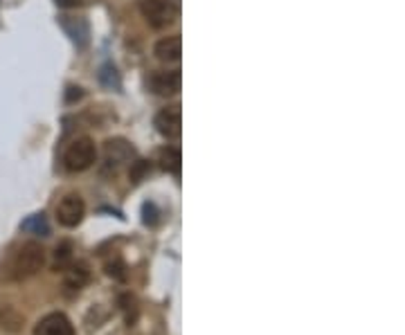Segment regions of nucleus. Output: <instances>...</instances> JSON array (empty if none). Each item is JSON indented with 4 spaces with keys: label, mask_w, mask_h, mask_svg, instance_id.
<instances>
[{
    "label": "nucleus",
    "mask_w": 405,
    "mask_h": 335,
    "mask_svg": "<svg viewBox=\"0 0 405 335\" xmlns=\"http://www.w3.org/2000/svg\"><path fill=\"white\" fill-rule=\"evenodd\" d=\"M34 335H75V327L64 313H50L34 327Z\"/></svg>",
    "instance_id": "6"
},
{
    "label": "nucleus",
    "mask_w": 405,
    "mask_h": 335,
    "mask_svg": "<svg viewBox=\"0 0 405 335\" xmlns=\"http://www.w3.org/2000/svg\"><path fill=\"white\" fill-rule=\"evenodd\" d=\"M23 230L27 232H34V234H40V237H47V232H50V225H47V221L43 214H36L32 216L29 221L23 223Z\"/></svg>",
    "instance_id": "15"
},
{
    "label": "nucleus",
    "mask_w": 405,
    "mask_h": 335,
    "mask_svg": "<svg viewBox=\"0 0 405 335\" xmlns=\"http://www.w3.org/2000/svg\"><path fill=\"white\" fill-rule=\"evenodd\" d=\"M43 266H45L43 246L36 241H29V243H23V246L14 252V257L9 259L5 277L9 281H25L29 277H34Z\"/></svg>",
    "instance_id": "1"
},
{
    "label": "nucleus",
    "mask_w": 405,
    "mask_h": 335,
    "mask_svg": "<svg viewBox=\"0 0 405 335\" xmlns=\"http://www.w3.org/2000/svg\"><path fill=\"white\" fill-rule=\"evenodd\" d=\"M59 23H61V27H64V32L73 38V43L77 45V47H86L88 45V36H90V32H88V23L84 18H73V16H61L59 18Z\"/></svg>",
    "instance_id": "8"
},
{
    "label": "nucleus",
    "mask_w": 405,
    "mask_h": 335,
    "mask_svg": "<svg viewBox=\"0 0 405 335\" xmlns=\"http://www.w3.org/2000/svg\"><path fill=\"white\" fill-rule=\"evenodd\" d=\"M64 272H66V275H64V286L68 290L79 292L88 283V270H86L84 263H77V266H75V263H70V266Z\"/></svg>",
    "instance_id": "11"
},
{
    "label": "nucleus",
    "mask_w": 405,
    "mask_h": 335,
    "mask_svg": "<svg viewBox=\"0 0 405 335\" xmlns=\"http://www.w3.org/2000/svg\"><path fill=\"white\" fill-rule=\"evenodd\" d=\"M97 162V147L90 137H77L73 144L66 149L64 165L68 171H86Z\"/></svg>",
    "instance_id": "2"
},
{
    "label": "nucleus",
    "mask_w": 405,
    "mask_h": 335,
    "mask_svg": "<svg viewBox=\"0 0 405 335\" xmlns=\"http://www.w3.org/2000/svg\"><path fill=\"white\" fill-rule=\"evenodd\" d=\"M133 158V147L126 140H108L106 142V162L108 165H124Z\"/></svg>",
    "instance_id": "10"
},
{
    "label": "nucleus",
    "mask_w": 405,
    "mask_h": 335,
    "mask_svg": "<svg viewBox=\"0 0 405 335\" xmlns=\"http://www.w3.org/2000/svg\"><path fill=\"white\" fill-rule=\"evenodd\" d=\"M180 73L178 70H160V73H154L149 79V88L154 90L156 95L162 97H171L180 90Z\"/></svg>",
    "instance_id": "7"
},
{
    "label": "nucleus",
    "mask_w": 405,
    "mask_h": 335,
    "mask_svg": "<svg viewBox=\"0 0 405 335\" xmlns=\"http://www.w3.org/2000/svg\"><path fill=\"white\" fill-rule=\"evenodd\" d=\"M70 263H73V255H70V246L64 243L61 248H57V255H54V268L57 270H66Z\"/></svg>",
    "instance_id": "17"
},
{
    "label": "nucleus",
    "mask_w": 405,
    "mask_h": 335,
    "mask_svg": "<svg viewBox=\"0 0 405 335\" xmlns=\"http://www.w3.org/2000/svg\"><path fill=\"white\" fill-rule=\"evenodd\" d=\"M160 162H162V169L167 171V174H180V151L174 149V147H167L165 151L160 154Z\"/></svg>",
    "instance_id": "13"
},
{
    "label": "nucleus",
    "mask_w": 405,
    "mask_h": 335,
    "mask_svg": "<svg viewBox=\"0 0 405 335\" xmlns=\"http://www.w3.org/2000/svg\"><path fill=\"white\" fill-rule=\"evenodd\" d=\"M182 54V40L180 36H167L156 43V57L165 64H178Z\"/></svg>",
    "instance_id": "9"
},
{
    "label": "nucleus",
    "mask_w": 405,
    "mask_h": 335,
    "mask_svg": "<svg viewBox=\"0 0 405 335\" xmlns=\"http://www.w3.org/2000/svg\"><path fill=\"white\" fill-rule=\"evenodd\" d=\"M119 304H122V311H124V318H126L128 327H131V324L138 320V302H135L133 295H128L126 292V295L119 297Z\"/></svg>",
    "instance_id": "16"
},
{
    "label": "nucleus",
    "mask_w": 405,
    "mask_h": 335,
    "mask_svg": "<svg viewBox=\"0 0 405 335\" xmlns=\"http://www.w3.org/2000/svg\"><path fill=\"white\" fill-rule=\"evenodd\" d=\"M106 275H108V277H113V279H117V281H124V279H126V268H124V263H122L119 259L106 263Z\"/></svg>",
    "instance_id": "18"
},
{
    "label": "nucleus",
    "mask_w": 405,
    "mask_h": 335,
    "mask_svg": "<svg viewBox=\"0 0 405 335\" xmlns=\"http://www.w3.org/2000/svg\"><path fill=\"white\" fill-rule=\"evenodd\" d=\"M20 324H23V318L12 306H0V329L16 333L20 331Z\"/></svg>",
    "instance_id": "14"
},
{
    "label": "nucleus",
    "mask_w": 405,
    "mask_h": 335,
    "mask_svg": "<svg viewBox=\"0 0 405 335\" xmlns=\"http://www.w3.org/2000/svg\"><path fill=\"white\" fill-rule=\"evenodd\" d=\"M54 3L59 7H77L79 5V0H54Z\"/></svg>",
    "instance_id": "19"
},
{
    "label": "nucleus",
    "mask_w": 405,
    "mask_h": 335,
    "mask_svg": "<svg viewBox=\"0 0 405 335\" xmlns=\"http://www.w3.org/2000/svg\"><path fill=\"white\" fill-rule=\"evenodd\" d=\"M97 79L99 84L108 88V90H119L122 88V79H119V73L113 64H101L99 66V73H97Z\"/></svg>",
    "instance_id": "12"
},
{
    "label": "nucleus",
    "mask_w": 405,
    "mask_h": 335,
    "mask_svg": "<svg viewBox=\"0 0 405 335\" xmlns=\"http://www.w3.org/2000/svg\"><path fill=\"white\" fill-rule=\"evenodd\" d=\"M154 126L156 131L167 140H178L180 137V131H182V113H180V106H167L162 108L160 113L154 119Z\"/></svg>",
    "instance_id": "5"
},
{
    "label": "nucleus",
    "mask_w": 405,
    "mask_h": 335,
    "mask_svg": "<svg viewBox=\"0 0 405 335\" xmlns=\"http://www.w3.org/2000/svg\"><path fill=\"white\" fill-rule=\"evenodd\" d=\"M140 12L151 27L165 29L176 20L178 7L171 0H140Z\"/></svg>",
    "instance_id": "3"
},
{
    "label": "nucleus",
    "mask_w": 405,
    "mask_h": 335,
    "mask_svg": "<svg viewBox=\"0 0 405 335\" xmlns=\"http://www.w3.org/2000/svg\"><path fill=\"white\" fill-rule=\"evenodd\" d=\"M86 216V202L79 194H66L57 205V221L64 228H77Z\"/></svg>",
    "instance_id": "4"
}]
</instances>
